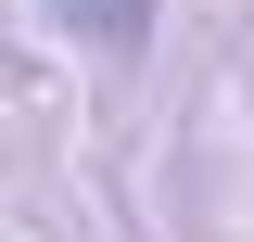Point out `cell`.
Here are the masks:
<instances>
[{
  "label": "cell",
  "mask_w": 254,
  "mask_h": 242,
  "mask_svg": "<svg viewBox=\"0 0 254 242\" xmlns=\"http://www.w3.org/2000/svg\"><path fill=\"white\" fill-rule=\"evenodd\" d=\"M51 13L76 38H102V51H140V38H153V0H51Z\"/></svg>",
  "instance_id": "cell-1"
}]
</instances>
